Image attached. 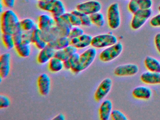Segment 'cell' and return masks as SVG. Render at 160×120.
I'll return each instance as SVG.
<instances>
[{
  "label": "cell",
  "instance_id": "cell-8",
  "mask_svg": "<svg viewBox=\"0 0 160 120\" xmlns=\"http://www.w3.org/2000/svg\"><path fill=\"white\" fill-rule=\"evenodd\" d=\"M113 82L110 78H106L103 80L94 93V99L97 102L102 100L109 93L112 89Z\"/></svg>",
  "mask_w": 160,
  "mask_h": 120
},
{
  "label": "cell",
  "instance_id": "cell-31",
  "mask_svg": "<svg viewBox=\"0 0 160 120\" xmlns=\"http://www.w3.org/2000/svg\"><path fill=\"white\" fill-rule=\"evenodd\" d=\"M66 13L68 16L69 22L72 27L82 26L81 20H80L79 17H78L77 15L73 14L71 12Z\"/></svg>",
  "mask_w": 160,
  "mask_h": 120
},
{
  "label": "cell",
  "instance_id": "cell-1",
  "mask_svg": "<svg viewBox=\"0 0 160 120\" xmlns=\"http://www.w3.org/2000/svg\"><path fill=\"white\" fill-rule=\"evenodd\" d=\"M20 22L17 14L12 9L3 11L1 17V29L2 33L12 35L20 28Z\"/></svg>",
  "mask_w": 160,
  "mask_h": 120
},
{
  "label": "cell",
  "instance_id": "cell-45",
  "mask_svg": "<svg viewBox=\"0 0 160 120\" xmlns=\"http://www.w3.org/2000/svg\"><path fill=\"white\" fill-rule=\"evenodd\" d=\"M37 1H38V2H47V1H49V0H37Z\"/></svg>",
  "mask_w": 160,
  "mask_h": 120
},
{
  "label": "cell",
  "instance_id": "cell-12",
  "mask_svg": "<svg viewBox=\"0 0 160 120\" xmlns=\"http://www.w3.org/2000/svg\"><path fill=\"white\" fill-rule=\"evenodd\" d=\"M11 69V54L9 52L2 53L0 56V77L6 78L10 74Z\"/></svg>",
  "mask_w": 160,
  "mask_h": 120
},
{
  "label": "cell",
  "instance_id": "cell-17",
  "mask_svg": "<svg viewBox=\"0 0 160 120\" xmlns=\"http://www.w3.org/2000/svg\"><path fill=\"white\" fill-rule=\"evenodd\" d=\"M140 80L142 82L147 84H160V72L149 71L144 72L140 76Z\"/></svg>",
  "mask_w": 160,
  "mask_h": 120
},
{
  "label": "cell",
  "instance_id": "cell-13",
  "mask_svg": "<svg viewBox=\"0 0 160 120\" xmlns=\"http://www.w3.org/2000/svg\"><path fill=\"white\" fill-rule=\"evenodd\" d=\"M92 38L93 37L90 35L84 33L78 37L71 39V45L74 46L78 49L85 48L91 46Z\"/></svg>",
  "mask_w": 160,
  "mask_h": 120
},
{
  "label": "cell",
  "instance_id": "cell-22",
  "mask_svg": "<svg viewBox=\"0 0 160 120\" xmlns=\"http://www.w3.org/2000/svg\"><path fill=\"white\" fill-rule=\"evenodd\" d=\"M61 36L60 32L57 26L46 31H42V38L48 43Z\"/></svg>",
  "mask_w": 160,
  "mask_h": 120
},
{
  "label": "cell",
  "instance_id": "cell-7",
  "mask_svg": "<svg viewBox=\"0 0 160 120\" xmlns=\"http://www.w3.org/2000/svg\"><path fill=\"white\" fill-rule=\"evenodd\" d=\"M152 11L151 8L148 9H139L134 13L131 22V27L133 30L140 29L146 23L151 16Z\"/></svg>",
  "mask_w": 160,
  "mask_h": 120
},
{
  "label": "cell",
  "instance_id": "cell-14",
  "mask_svg": "<svg viewBox=\"0 0 160 120\" xmlns=\"http://www.w3.org/2000/svg\"><path fill=\"white\" fill-rule=\"evenodd\" d=\"M37 24L41 31H47L56 25V21L53 17L47 14H42L38 17Z\"/></svg>",
  "mask_w": 160,
  "mask_h": 120
},
{
  "label": "cell",
  "instance_id": "cell-35",
  "mask_svg": "<svg viewBox=\"0 0 160 120\" xmlns=\"http://www.w3.org/2000/svg\"><path fill=\"white\" fill-rule=\"evenodd\" d=\"M23 33H24V32L23 30L21 29V28H20L13 34V38L14 40L15 46L19 45L22 43Z\"/></svg>",
  "mask_w": 160,
  "mask_h": 120
},
{
  "label": "cell",
  "instance_id": "cell-38",
  "mask_svg": "<svg viewBox=\"0 0 160 120\" xmlns=\"http://www.w3.org/2000/svg\"><path fill=\"white\" fill-rule=\"evenodd\" d=\"M152 0H142L140 4L139 8L141 9H150L152 6Z\"/></svg>",
  "mask_w": 160,
  "mask_h": 120
},
{
  "label": "cell",
  "instance_id": "cell-21",
  "mask_svg": "<svg viewBox=\"0 0 160 120\" xmlns=\"http://www.w3.org/2000/svg\"><path fill=\"white\" fill-rule=\"evenodd\" d=\"M54 18L56 21V26L59 31L61 36L69 37V34L72 27L61 17Z\"/></svg>",
  "mask_w": 160,
  "mask_h": 120
},
{
  "label": "cell",
  "instance_id": "cell-11",
  "mask_svg": "<svg viewBox=\"0 0 160 120\" xmlns=\"http://www.w3.org/2000/svg\"><path fill=\"white\" fill-rule=\"evenodd\" d=\"M51 85V79L48 74L42 73L39 76L37 79V87L41 95H48L50 92Z\"/></svg>",
  "mask_w": 160,
  "mask_h": 120
},
{
  "label": "cell",
  "instance_id": "cell-28",
  "mask_svg": "<svg viewBox=\"0 0 160 120\" xmlns=\"http://www.w3.org/2000/svg\"><path fill=\"white\" fill-rule=\"evenodd\" d=\"M2 40L3 46L6 49L10 50L15 48V44L12 35L10 34L2 33Z\"/></svg>",
  "mask_w": 160,
  "mask_h": 120
},
{
  "label": "cell",
  "instance_id": "cell-10",
  "mask_svg": "<svg viewBox=\"0 0 160 120\" xmlns=\"http://www.w3.org/2000/svg\"><path fill=\"white\" fill-rule=\"evenodd\" d=\"M138 71L139 68L137 65L126 64L117 67L114 69V73L117 77H129L134 76Z\"/></svg>",
  "mask_w": 160,
  "mask_h": 120
},
{
  "label": "cell",
  "instance_id": "cell-24",
  "mask_svg": "<svg viewBox=\"0 0 160 120\" xmlns=\"http://www.w3.org/2000/svg\"><path fill=\"white\" fill-rule=\"evenodd\" d=\"M49 71L52 73H58L64 68L63 62L60 59L54 56L48 62Z\"/></svg>",
  "mask_w": 160,
  "mask_h": 120
},
{
  "label": "cell",
  "instance_id": "cell-18",
  "mask_svg": "<svg viewBox=\"0 0 160 120\" xmlns=\"http://www.w3.org/2000/svg\"><path fill=\"white\" fill-rule=\"evenodd\" d=\"M151 90L148 87L139 86L136 87L132 92V95L134 98L142 100H148L152 96Z\"/></svg>",
  "mask_w": 160,
  "mask_h": 120
},
{
  "label": "cell",
  "instance_id": "cell-3",
  "mask_svg": "<svg viewBox=\"0 0 160 120\" xmlns=\"http://www.w3.org/2000/svg\"><path fill=\"white\" fill-rule=\"evenodd\" d=\"M38 7L41 10L51 13L54 18L60 17L66 13L65 6L60 0L39 2Z\"/></svg>",
  "mask_w": 160,
  "mask_h": 120
},
{
  "label": "cell",
  "instance_id": "cell-27",
  "mask_svg": "<svg viewBox=\"0 0 160 120\" xmlns=\"http://www.w3.org/2000/svg\"><path fill=\"white\" fill-rule=\"evenodd\" d=\"M90 18L92 24H94L97 27H103L105 23L104 17L100 12L90 15Z\"/></svg>",
  "mask_w": 160,
  "mask_h": 120
},
{
  "label": "cell",
  "instance_id": "cell-41",
  "mask_svg": "<svg viewBox=\"0 0 160 120\" xmlns=\"http://www.w3.org/2000/svg\"><path fill=\"white\" fill-rule=\"evenodd\" d=\"M16 0H2L4 6L8 8H12L15 5Z\"/></svg>",
  "mask_w": 160,
  "mask_h": 120
},
{
  "label": "cell",
  "instance_id": "cell-26",
  "mask_svg": "<svg viewBox=\"0 0 160 120\" xmlns=\"http://www.w3.org/2000/svg\"><path fill=\"white\" fill-rule=\"evenodd\" d=\"M20 26L23 32H31L34 29L38 28V24L34 20L29 18L23 19L20 22Z\"/></svg>",
  "mask_w": 160,
  "mask_h": 120
},
{
  "label": "cell",
  "instance_id": "cell-2",
  "mask_svg": "<svg viewBox=\"0 0 160 120\" xmlns=\"http://www.w3.org/2000/svg\"><path fill=\"white\" fill-rule=\"evenodd\" d=\"M97 55V50L95 48H89L80 54L79 60L71 71L75 74H78L87 69L93 62Z\"/></svg>",
  "mask_w": 160,
  "mask_h": 120
},
{
  "label": "cell",
  "instance_id": "cell-16",
  "mask_svg": "<svg viewBox=\"0 0 160 120\" xmlns=\"http://www.w3.org/2000/svg\"><path fill=\"white\" fill-rule=\"evenodd\" d=\"M56 50L48 45L47 47L40 50L37 55V62L40 64H45L55 56Z\"/></svg>",
  "mask_w": 160,
  "mask_h": 120
},
{
  "label": "cell",
  "instance_id": "cell-44",
  "mask_svg": "<svg viewBox=\"0 0 160 120\" xmlns=\"http://www.w3.org/2000/svg\"><path fill=\"white\" fill-rule=\"evenodd\" d=\"M3 6H4L3 5V4H2V2H1V7H0V11H1V13H2V9H3Z\"/></svg>",
  "mask_w": 160,
  "mask_h": 120
},
{
  "label": "cell",
  "instance_id": "cell-37",
  "mask_svg": "<svg viewBox=\"0 0 160 120\" xmlns=\"http://www.w3.org/2000/svg\"><path fill=\"white\" fill-rule=\"evenodd\" d=\"M11 105L10 98L5 95H0V108H6Z\"/></svg>",
  "mask_w": 160,
  "mask_h": 120
},
{
  "label": "cell",
  "instance_id": "cell-15",
  "mask_svg": "<svg viewBox=\"0 0 160 120\" xmlns=\"http://www.w3.org/2000/svg\"><path fill=\"white\" fill-rule=\"evenodd\" d=\"M113 110V104L111 100L106 99L100 105L99 109V115L101 120H108L111 117Z\"/></svg>",
  "mask_w": 160,
  "mask_h": 120
},
{
  "label": "cell",
  "instance_id": "cell-20",
  "mask_svg": "<svg viewBox=\"0 0 160 120\" xmlns=\"http://www.w3.org/2000/svg\"><path fill=\"white\" fill-rule=\"evenodd\" d=\"M71 45V39L68 37H60L48 44L49 47L58 51L62 49Z\"/></svg>",
  "mask_w": 160,
  "mask_h": 120
},
{
  "label": "cell",
  "instance_id": "cell-39",
  "mask_svg": "<svg viewBox=\"0 0 160 120\" xmlns=\"http://www.w3.org/2000/svg\"><path fill=\"white\" fill-rule=\"evenodd\" d=\"M150 24L152 27H160V13L150 20Z\"/></svg>",
  "mask_w": 160,
  "mask_h": 120
},
{
  "label": "cell",
  "instance_id": "cell-29",
  "mask_svg": "<svg viewBox=\"0 0 160 120\" xmlns=\"http://www.w3.org/2000/svg\"><path fill=\"white\" fill-rule=\"evenodd\" d=\"M71 12L73 14L77 15L78 17H79L80 20H81L82 26L89 27L92 24L90 18V16H89V15L83 13V12H81V11H79L77 9L72 10Z\"/></svg>",
  "mask_w": 160,
  "mask_h": 120
},
{
  "label": "cell",
  "instance_id": "cell-36",
  "mask_svg": "<svg viewBox=\"0 0 160 120\" xmlns=\"http://www.w3.org/2000/svg\"><path fill=\"white\" fill-rule=\"evenodd\" d=\"M42 38V31L39 28L34 29L31 32V43L34 44Z\"/></svg>",
  "mask_w": 160,
  "mask_h": 120
},
{
  "label": "cell",
  "instance_id": "cell-25",
  "mask_svg": "<svg viewBox=\"0 0 160 120\" xmlns=\"http://www.w3.org/2000/svg\"><path fill=\"white\" fill-rule=\"evenodd\" d=\"M15 49L18 56L22 58H27L31 53V46L30 44L22 43L15 47Z\"/></svg>",
  "mask_w": 160,
  "mask_h": 120
},
{
  "label": "cell",
  "instance_id": "cell-6",
  "mask_svg": "<svg viewBox=\"0 0 160 120\" xmlns=\"http://www.w3.org/2000/svg\"><path fill=\"white\" fill-rule=\"evenodd\" d=\"M107 20L110 29L116 30L119 27L121 22L119 6L118 3L110 5L108 9Z\"/></svg>",
  "mask_w": 160,
  "mask_h": 120
},
{
  "label": "cell",
  "instance_id": "cell-34",
  "mask_svg": "<svg viewBox=\"0 0 160 120\" xmlns=\"http://www.w3.org/2000/svg\"><path fill=\"white\" fill-rule=\"evenodd\" d=\"M142 0H131L128 4V9L131 13L134 14L139 10V4Z\"/></svg>",
  "mask_w": 160,
  "mask_h": 120
},
{
  "label": "cell",
  "instance_id": "cell-4",
  "mask_svg": "<svg viewBox=\"0 0 160 120\" xmlns=\"http://www.w3.org/2000/svg\"><path fill=\"white\" fill-rule=\"evenodd\" d=\"M123 46L121 42H118L115 45L108 47L101 52L99 59L103 62H108L118 58L122 52Z\"/></svg>",
  "mask_w": 160,
  "mask_h": 120
},
{
  "label": "cell",
  "instance_id": "cell-43",
  "mask_svg": "<svg viewBox=\"0 0 160 120\" xmlns=\"http://www.w3.org/2000/svg\"><path fill=\"white\" fill-rule=\"evenodd\" d=\"M53 120H65V116L64 114L62 113H59L55 116L54 118H53Z\"/></svg>",
  "mask_w": 160,
  "mask_h": 120
},
{
  "label": "cell",
  "instance_id": "cell-42",
  "mask_svg": "<svg viewBox=\"0 0 160 120\" xmlns=\"http://www.w3.org/2000/svg\"><path fill=\"white\" fill-rule=\"evenodd\" d=\"M154 44L156 49L160 54V33L156 34L154 38Z\"/></svg>",
  "mask_w": 160,
  "mask_h": 120
},
{
  "label": "cell",
  "instance_id": "cell-5",
  "mask_svg": "<svg viewBox=\"0 0 160 120\" xmlns=\"http://www.w3.org/2000/svg\"><path fill=\"white\" fill-rule=\"evenodd\" d=\"M118 42V38L114 35L102 34L93 37L91 46L96 49L103 48L115 45Z\"/></svg>",
  "mask_w": 160,
  "mask_h": 120
},
{
  "label": "cell",
  "instance_id": "cell-46",
  "mask_svg": "<svg viewBox=\"0 0 160 120\" xmlns=\"http://www.w3.org/2000/svg\"><path fill=\"white\" fill-rule=\"evenodd\" d=\"M158 9H159V11L160 12V5L159 6V7H158Z\"/></svg>",
  "mask_w": 160,
  "mask_h": 120
},
{
  "label": "cell",
  "instance_id": "cell-9",
  "mask_svg": "<svg viewBox=\"0 0 160 120\" xmlns=\"http://www.w3.org/2000/svg\"><path fill=\"white\" fill-rule=\"evenodd\" d=\"M102 8V4L98 1L94 0L80 3L76 6L77 9L89 16L100 12Z\"/></svg>",
  "mask_w": 160,
  "mask_h": 120
},
{
  "label": "cell",
  "instance_id": "cell-40",
  "mask_svg": "<svg viewBox=\"0 0 160 120\" xmlns=\"http://www.w3.org/2000/svg\"><path fill=\"white\" fill-rule=\"evenodd\" d=\"M48 44V43L47 42H46L44 40L41 38L40 40L36 42V43H34V44L37 49L40 50H41L45 48L46 47H47Z\"/></svg>",
  "mask_w": 160,
  "mask_h": 120
},
{
  "label": "cell",
  "instance_id": "cell-33",
  "mask_svg": "<svg viewBox=\"0 0 160 120\" xmlns=\"http://www.w3.org/2000/svg\"><path fill=\"white\" fill-rule=\"evenodd\" d=\"M84 33H85L83 29L79 27V26H75V27H73L71 29L68 37L70 39H72L74 38L78 37Z\"/></svg>",
  "mask_w": 160,
  "mask_h": 120
},
{
  "label": "cell",
  "instance_id": "cell-32",
  "mask_svg": "<svg viewBox=\"0 0 160 120\" xmlns=\"http://www.w3.org/2000/svg\"><path fill=\"white\" fill-rule=\"evenodd\" d=\"M111 118L113 120H128L126 115L118 110H113L111 114Z\"/></svg>",
  "mask_w": 160,
  "mask_h": 120
},
{
  "label": "cell",
  "instance_id": "cell-23",
  "mask_svg": "<svg viewBox=\"0 0 160 120\" xmlns=\"http://www.w3.org/2000/svg\"><path fill=\"white\" fill-rule=\"evenodd\" d=\"M144 64L148 71L160 72V62L151 56H147L144 60Z\"/></svg>",
  "mask_w": 160,
  "mask_h": 120
},
{
  "label": "cell",
  "instance_id": "cell-19",
  "mask_svg": "<svg viewBox=\"0 0 160 120\" xmlns=\"http://www.w3.org/2000/svg\"><path fill=\"white\" fill-rule=\"evenodd\" d=\"M78 49L74 46L70 45L62 49L56 51L55 56L64 62L73 54L77 52Z\"/></svg>",
  "mask_w": 160,
  "mask_h": 120
},
{
  "label": "cell",
  "instance_id": "cell-30",
  "mask_svg": "<svg viewBox=\"0 0 160 120\" xmlns=\"http://www.w3.org/2000/svg\"><path fill=\"white\" fill-rule=\"evenodd\" d=\"M80 54L78 52L74 53L67 60L63 62L64 68L66 70H71L76 65L79 60Z\"/></svg>",
  "mask_w": 160,
  "mask_h": 120
}]
</instances>
